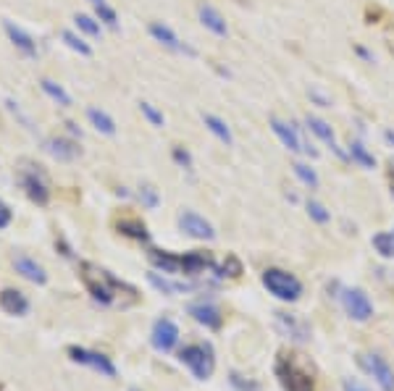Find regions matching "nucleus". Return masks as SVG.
<instances>
[{"instance_id":"nucleus-1","label":"nucleus","mask_w":394,"mask_h":391,"mask_svg":"<svg viewBox=\"0 0 394 391\" xmlns=\"http://www.w3.org/2000/svg\"><path fill=\"white\" fill-rule=\"evenodd\" d=\"M79 271H82V281H84V286H87V292H90L92 299L100 302V305H119L121 292H134L131 286L119 281L113 273L106 271V268H100V265L82 263Z\"/></svg>"},{"instance_id":"nucleus-2","label":"nucleus","mask_w":394,"mask_h":391,"mask_svg":"<svg viewBox=\"0 0 394 391\" xmlns=\"http://www.w3.org/2000/svg\"><path fill=\"white\" fill-rule=\"evenodd\" d=\"M299 355H279L274 373L284 391H315L313 373L297 360Z\"/></svg>"},{"instance_id":"nucleus-3","label":"nucleus","mask_w":394,"mask_h":391,"mask_svg":"<svg viewBox=\"0 0 394 391\" xmlns=\"http://www.w3.org/2000/svg\"><path fill=\"white\" fill-rule=\"evenodd\" d=\"M181 365L190 367V373L197 381H208L215 370V357L211 344H190L179 352Z\"/></svg>"},{"instance_id":"nucleus-4","label":"nucleus","mask_w":394,"mask_h":391,"mask_svg":"<svg viewBox=\"0 0 394 391\" xmlns=\"http://www.w3.org/2000/svg\"><path fill=\"white\" fill-rule=\"evenodd\" d=\"M263 286L268 289V294H274L281 302H295L302 294V284H299L297 276H292L289 271H281V268L263 271Z\"/></svg>"},{"instance_id":"nucleus-5","label":"nucleus","mask_w":394,"mask_h":391,"mask_svg":"<svg viewBox=\"0 0 394 391\" xmlns=\"http://www.w3.org/2000/svg\"><path fill=\"white\" fill-rule=\"evenodd\" d=\"M339 299H342V308H345V313L352 320L366 323V320L373 318V305H370L368 294H366L363 289H358V286H352V289H342Z\"/></svg>"},{"instance_id":"nucleus-6","label":"nucleus","mask_w":394,"mask_h":391,"mask_svg":"<svg viewBox=\"0 0 394 391\" xmlns=\"http://www.w3.org/2000/svg\"><path fill=\"white\" fill-rule=\"evenodd\" d=\"M274 326H276V331L281 333V336H287L289 342L305 344L313 336L308 320H302L299 315H295V313H276Z\"/></svg>"},{"instance_id":"nucleus-7","label":"nucleus","mask_w":394,"mask_h":391,"mask_svg":"<svg viewBox=\"0 0 394 391\" xmlns=\"http://www.w3.org/2000/svg\"><path fill=\"white\" fill-rule=\"evenodd\" d=\"M358 365L363 367L384 391H394V370L389 367V363H386L384 357L363 352V355H358Z\"/></svg>"},{"instance_id":"nucleus-8","label":"nucleus","mask_w":394,"mask_h":391,"mask_svg":"<svg viewBox=\"0 0 394 391\" xmlns=\"http://www.w3.org/2000/svg\"><path fill=\"white\" fill-rule=\"evenodd\" d=\"M147 29H150V37H153L156 42H161L166 50H171V53H177V56H187V58H195V56H197L195 48H190V45H187V42H184V40H181L171 26L163 24V22H153Z\"/></svg>"},{"instance_id":"nucleus-9","label":"nucleus","mask_w":394,"mask_h":391,"mask_svg":"<svg viewBox=\"0 0 394 391\" xmlns=\"http://www.w3.org/2000/svg\"><path fill=\"white\" fill-rule=\"evenodd\" d=\"M40 168V166H37ZM35 166L32 168H22L19 171V181H22V187H24L26 197L32 202H37V205H48L50 200V187L48 181H45V176L37 171Z\"/></svg>"},{"instance_id":"nucleus-10","label":"nucleus","mask_w":394,"mask_h":391,"mask_svg":"<svg viewBox=\"0 0 394 391\" xmlns=\"http://www.w3.org/2000/svg\"><path fill=\"white\" fill-rule=\"evenodd\" d=\"M69 357H72L74 363L92 367V370L103 373V376H108V378L116 376V365H113L106 355H100V352H90V349H84V347H69Z\"/></svg>"},{"instance_id":"nucleus-11","label":"nucleus","mask_w":394,"mask_h":391,"mask_svg":"<svg viewBox=\"0 0 394 391\" xmlns=\"http://www.w3.org/2000/svg\"><path fill=\"white\" fill-rule=\"evenodd\" d=\"M150 342H153V347H156L158 352H171L179 344V326L171 318L156 320L153 333H150Z\"/></svg>"},{"instance_id":"nucleus-12","label":"nucleus","mask_w":394,"mask_h":391,"mask_svg":"<svg viewBox=\"0 0 394 391\" xmlns=\"http://www.w3.org/2000/svg\"><path fill=\"white\" fill-rule=\"evenodd\" d=\"M179 228L192 239H215V231L211 221H205L200 213H195V210H184L179 215Z\"/></svg>"},{"instance_id":"nucleus-13","label":"nucleus","mask_w":394,"mask_h":391,"mask_svg":"<svg viewBox=\"0 0 394 391\" xmlns=\"http://www.w3.org/2000/svg\"><path fill=\"white\" fill-rule=\"evenodd\" d=\"M3 32H6V37L11 40V45L19 50L24 58H37V42L26 29H22L19 24H13V22L6 19V22H3Z\"/></svg>"},{"instance_id":"nucleus-14","label":"nucleus","mask_w":394,"mask_h":391,"mask_svg":"<svg viewBox=\"0 0 394 391\" xmlns=\"http://www.w3.org/2000/svg\"><path fill=\"white\" fill-rule=\"evenodd\" d=\"M45 153L53 155L60 163H69V160H76L82 155V147L76 140H69V137H48L45 140Z\"/></svg>"},{"instance_id":"nucleus-15","label":"nucleus","mask_w":394,"mask_h":391,"mask_svg":"<svg viewBox=\"0 0 394 391\" xmlns=\"http://www.w3.org/2000/svg\"><path fill=\"white\" fill-rule=\"evenodd\" d=\"M274 134L279 137V142L287 147L289 153H302V142H299V126H292L287 121H281L279 116H271L268 119Z\"/></svg>"},{"instance_id":"nucleus-16","label":"nucleus","mask_w":394,"mask_h":391,"mask_svg":"<svg viewBox=\"0 0 394 391\" xmlns=\"http://www.w3.org/2000/svg\"><path fill=\"white\" fill-rule=\"evenodd\" d=\"M187 313H190L200 326L211 328V331L221 328V323H224V315H221V310L215 308L213 302H192L190 308H187Z\"/></svg>"},{"instance_id":"nucleus-17","label":"nucleus","mask_w":394,"mask_h":391,"mask_svg":"<svg viewBox=\"0 0 394 391\" xmlns=\"http://www.w3.org/2000/svg\"><path fill=\"white\" fill-rule=\"evenodd\" d=\"M305 126H308V129H311L313 134L318 137V140H323V142L329 144V147H331V150H334V153L339 155L342 160H350V153H347V150H342V147L336 144L334 129H331V126H329L326 121L318 119V116H305Z\"/></svg>"},{"instance_id":"nucleus-18","label":"nucleus","mask_w":394,"mask_h":391,"mask_svg":"<svg viewBox=\"0 0 394 391\" xmlns=\"http://www.w3.org/2000/svg\"><path fill=\"white\" fill-rule=\"evenodd\" d=\"M213 258L208 255V252H197V249H192V252H184L181 255V273L184 276H203V273L213 271Z\"/></svg>"},{"instance_id":"nucleus-19","label":"nucleus","mask_w":394,"mask_h":391,"mask_svg":"<svg viewBox=\"0 0 394 391\" xmlns=\"http://www.w3.org/2000/svg\"><path fill=\"white\" fill-rule=\"evenodd\" d=\"M197 16H200V24H203L208 32H213L215 37H227L229 35L227 19H224V16H221V11H218V8H213L211 3H200Z\"/></svg>"},{"instance_id":"nucleus-20","label":"nucleus","mask_w":394,"mask_h":391,"mask_svg":"<svg viewBox=\"0 0 394 391\" xmlns=\"http://www.w3.org/2000/svg\"><path fill=\"white\" fill-rule=\"evenodd\" d=\"M13 268H16L19 276H24L26 281H32V284H40V286L48 284V273H45V268H42L37 260H32V258H24V255L13 258Z\"/></svg>"},{"instance_id":"nucleus-21","label":"nucleus","mask_w":394,"mask_h":391,"mask_svg":"<svg viewBox=\"0 0 394 391\" xmlns=\"http://www.w3.org/2000/svg\"><path fill=\"white\" fill-rule=\"evenodd\" d=\"M147 281L156 286L158 292H163L168 297H177V294H187L192 292L197 284H190V281H174V278H166V276H161V273H147Z\"/></svg>"},{"instance_id":"nucleus-22","label":"nucleus","mask_w":394,"mask_h":391,"mask_svg":"<svg viewBox=\"0 0 394 391\" xmlns=\"http://www.w3.org/2000/svg\"><path fill=\"white\" fill-rule=\"evenodd\" d=\"M0 310L6 315H26L29 313V299L16 289H3L0 292Z\"/></svg>"},{"instance_id":"nucleus-23","label":"nucleus","mask_w":394,"mask_h":391,"mask_svg":"<svg viewBox=\"0 0 394 391\" xmlns=\"http://www.w3.org/2000/svg\"><path fill=\"white\" fill-rule=\"evenodd\" d=\"M147 258H150V263L156 265L158 271L171 273V276H179L181 273V255H177V252H168V249H150Z\"/></svg>"},{"instance_id":"nucleus-24","label":"nucleus","mask_w":394,"mask_h":391,"mask_svg":"<svg viewBox=\"0 0 394 391\" xmlns=\"http://www.w3.org/2000/svg\"><path fill=\"white\" fill-rule=\"evenodd\" d=\"M203 124L205 129L213 134L218 142H224L227 147H231L234 144V134H231V129H229V124L221 116H213V113H203Z\"/></svg>"},{"instance_id":"nucleus-25","label":"nucleus","mask_w":394,"mask_h":391,"mask_svg":"<svg viewBox=\"0 0 394 391\" xmlns=\"http://www.w3.org/2000/svg\"><path fill=\"white\" fill-rule=\"evenodd\" d=\"M40 90L56 103L58 108H72L74 106V97L63 90V84L53 82V79H40Z\"/></svg>"},{"instance_id":"nucleus-26","label":"nucleus","mask_w":394,"mask_h":391,"mask_svg":"<svg viewBox=\"0 0 394 391\" xmlns=\"http://www.w3.org/2000/svg\"><path fill=\"white\" fill-rule=\"evenodd\" d=\"M87 121L95 126V131H100V134H106V137H113L116 134V121L108 116L103 108H87Z\"/></svg>"},{"instance_id":"nucleus-27","label":"nucleus","mask_w":394,"mask_h":391,"mask_svg":"<svg viewBox=\"0 0 394 391\" xmlns=\"http://www.w3.org/2000/svg\"><path fill=\"white\" fill-rule=\"evenodd\" d=\"M119 231L124 237L137 239V242H147V239H150L147 226H145L142 221H137V218H124V221H119Z\"/></svg>"},{"instance_id":"nucleus-28","label":"nucleus","mask_w":394,"mask_h":391,"mask_svg":"<svg viewBox=\"0 0 394 391\" xmlns=\"http://www.w3.org/2000/svg\"><path fill=\"white\" fill-rule=\"evenodd\" d=\"M74 24H76V29H79L82 35L92 37V40H97L100 32H103V24L97 22L95 16H87V13H76V16H74Z\"/></svg>"},{"instance_id":"nucleus-29","label":"nucleus","mask_w":394,"mask_h":391,"mask_svg":"<svg viewBox=\"0 0 394 391\" xmlns=\"http://www.w3.org/2000/svg\"><path fill=\"white\" fill-rule=\"evenodd\" d=\"M60 40L66 42V48L74 50V53H79V56H84V58H90V56H92L90 42H84L82 37L76 35V32H72V29H63V32H60Z\"/></svg>"},{"instance_id":"nucleus-30","label":"nucleus","mask_w":394,"mask_h":391,"mask_svg":"<svg viewBox=\"0 0 394 391\" xmlns=\"http://www.w3.org/2000/svg\"><path fill=\"white\" fill-rule=\"evenodd\" d=\"M347 153H350V160H355L358 166H363V168H376V158H373V155L368 153V147H366L363 142H352V144H350V150H347Z\"/></svg>"},{"instance_id":"nucleus-31","label":"nucleus","mask_w":394,"mask_h":391,"mask_svg":"<svg viewBox=\"0 0 394 391\" xmlns=\"http://www.w3.org/2000/svg\"><path fill=\"white\" fill-rule=\"evenodd\" d=\"M373 249L381 255V258H394V228L392 231H384V234H376L370 239Z\"/></svg>"},{"instance_id":"nucleus-32","label":"nucleus","mask_w":394,"mask_h":391,"mask_svg":"<svg viewBox=\"0 0 394 391\" xmlns=\"http://www.w3.org/2000/svg\"><path fill=\"white\" fill-rule=\"evenodd\" d=\"M95 19H97V22H100L103 26L113 29V32L119 29V13L113 11V8L108 6V3H97V6H95Z\"/></svg>"},{"instance_id":"nucleus-33","label":"nucleus","mask_w":394,"mask_h":391,"mask_svg":"<svg viewBox=\"0 0 394 391\" xmlns=\"http://www.w3.org/2000/svg\"><path fill=\"white\" fill-rule=\"evenodd\" d=\"M140 110H142L145 119L150 121V126H156V129H163V126H166V116H163V113H161V110H158L153 103L142 100V103H140Z\"/></svg>"},{"instance_id":"nucleus-34","label":"nucleus","mask_w":394,"mask_h":391,"mask_svg":"<svg viewBox=\"0 0 394 391\" xmlns=\"http://www.w3.org/2000/svg\"><path fill=\"white\" fill-rule=\"evenodd\" d=\"M137 200L142 202V208H147V210H156L158 202H161V194H158L156 187L142 184V187H140V192H137Z\"/></svg>"},{"instance_id":"nucleus-35","label":"nucleus","mask_w":394,"mask_h":391,"mask_svg":"<svg viewBox=\"0 0 394 391\" xmlns=\"http://www.w3.org/2000/svg\"><path fill=\"white\" fill-rule=\"evenodd\" d=\"M295 176L305 184V187H311V190H315L318 187V174L313 171L308 163H295Z\"/></svg>"},{"instance_id":"nucleus-36","label":"nucleus","mask_w":394,"mask_h":391,"mask_svg":"<svg viewBox=\"0 0 394 391\" xmlns=\"http://www.w3.org/2000/svg\"><path fill=\"white\" fill-rule=\"evenodd\" d=\"M305 210H308V215H311L315 224H329L331 221V213L323 208L321 202H315V200H308V205H305Z\"/></svg>"},{"instance_id":"nucleus-37","label":"nucleus","mask_w":394,"mask_h":391,"mask_svg":"<svg viewBox=\"0 0 394 391\" xmlns=\"http://www.w3.org/2000/svg\"><path fill=\"white\" fill-rule=\"evenodd\" d=\"M171 158H174V163H177L179 168H184V171H192V168H195L190 150H187V147H181V144H177V147L171 150Z\"/></svg>"},{"instance_id":"nucleus-38","label":"nucleus","mask_w":394,"mask_h":391,"mask_svg":"<svg viewBox=\"0 0 394 391\" xmlns=\"http://www.w3.org/2000/svg\"><path fill=\"white\" fill-rule=\"evenodd\" d=\"M231 386L237 391H263V386L258 381L245 378V376H239V373H231Z\"/></svg>"},{"instance_id":"nucleus-39","label":"nucleus","mask_w":394,"mask_h":391,"mask_svg":"<svg viewBox=\"0 0 394 391\" xmlns=\"http://www.w3.org/2000/svg\"><path fill=\"white\" fill-rule=\"evenodd\" d=\"M6 106H8V110H11V113H13V116H16V119L22 121V124H24L26 129H32V121H29V116H26L24 110L19 108V103H16V100H11V97H8V100H6Z\"/></svg>"},{"instance_id":"nucleus-40","label":"nucleus","mask_w":394,"mask_h":391,"mask_svg":"<svg viewBox=\"0 0 394 391\" xmlns=\"http://www.w3.org/2000/svg\"><path fill=\"white\" fill-rule=\"evenodd\" d=\"M308 97H311V100H313V103H315L318 108H331V97L323 95L318 87H311V90H308Z\"/></svg>"},{"instance_id":"nucleus-41","label":"nucleus","mask_w":394,"mask_h":391,"mask_svg":"<svg viewBox=\"0 0 394 391\" xmlns=\"http://www.w3.org/2000/svg\"><path fill=\"white\" fill-rule=\"evenodd\" d=\"M11 218H13L11 208H8L6 202H0V228H8V224H11Z\"/></svg>"},{"instance_id":"nucleus-42","label":"nucleus","mask_w":394,"mask_h":391,"mask_svg":"<svg viewBox=\"0 0 394 391\" xmlns=\"http://www.w3.org/2000/svg\"><path fill=\"white\" fill-rule=\"evenodd\" d=\"M342 389H345V391H370L368 386H363L360 381H352V378L342 381Z\"/></svg>"},{"instance_id":"nucleus-43","label":"nucleus","mask_w":394,"mask_h":391,"mask_svg":"<svg viewBox=\"0 0 394 391\" xmlns=\"http://www.w3.org/2000/svg\"><path fill=\"white\" fill-rule=\"evenodd\" d=\"M66 126H69V134H72V137H79V140H82V129H79L76 124H72V121H69Z\"/></svg>"},{"instance_id":"nucleus-44","label":"nucleus","mask_w":394,"mask_h":391,"mask_svg":"<svg viewBox=\"0 0 394 391\" xmlns=\"http://www.w3.org/2000/svg\"><path fill=\"white\" fill-rule=\"evenodd\" d=\"M358 56H363L366 60H370V63H373V53H368L366 48H358Z\"/></svg>"},{"instance_id":"nucleus-45","label":"nucleus","mask_w":394,"mask_h":391,"mask_svg":"<svg viewBox=\"0 0 394 391\" xmlns=\"http://www.w3.org/2000/svg\"><path fill=\"white\" fill-rule=\"evenodd\" d=\"M384 140H386V142H389V144L394 147V129H386V131H384Z\"/></svg>"},{"instance_id":"nucleus-46","label":"nucleus","mask_w":394,"mask_h":391,"mask_svg":"<svg viewBox=\"0 0 394 391\" xmlns=\"http://www.w3.org/2000/svg\"><path fill=\"white\" fill-rule=\"evenodd\" d=\"M90 3H92V6H97V3H106V0H90Z\"/></svg>"},{"instance_id":"nucleus-47","label":"nucleus","mask_w":394,"mask_h":391,"mask_svg":"<svg viewBox=\"0 0 394 391\" xmlns=\"http://www.w3.org/2000/svg\"><path fill=\"white\" fill-rule=\"evenodd\" d=\"M131 391H140V389H131Z\"/></svg>"},{"instance_id":"nucleus-48","label":"nucleus","mask_w":394,"mask_h":391,"mask_svg":"<svg viewBox=\"0 0 394 391\" xmlns=\"http://www.w3.org/2000/svg\"><path fill=\"white\" fill-rule=\"evenodd\" d=\"M392 194H394V187H392Z\"/></svg>"}]
</instances>
